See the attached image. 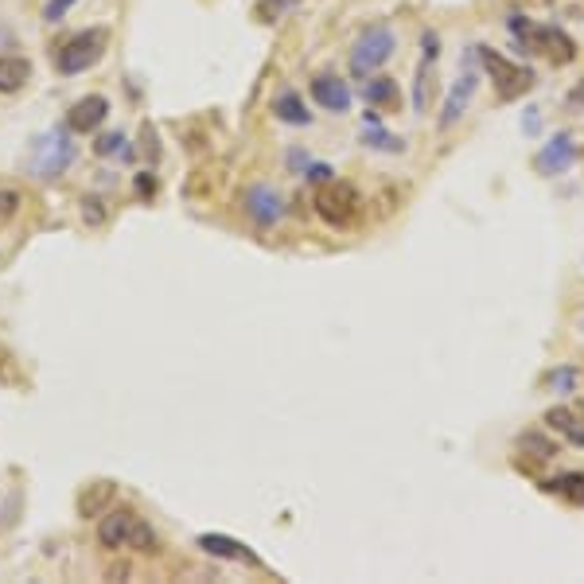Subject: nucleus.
Listing matches in <instances>:
<instances>
[{
	"instance_id": "obj_1",
	"label": "nucleus",
	"mask_w": 584,
	"mask_h": 584,
	"mask_svg": "<svg viewBox=\"0 0 584 584\" xmlns=\"http://www.w3.org/2000/svg\"><path fill=\"white\" fill-rule=\"evenodd\" d=\"M78 156V145L71 137V125H59L51 133H39L32 141V152H28V168L36 172V180H59L67 176V168Z\"/></svg>"
},
{
	"instance_id": "obj_2",
	"label": "nucleus",
	"mask_w": 584,
	"mask_h": 584,
	"mask_svg": "<svg viewBox=\"0 0 584 584\" xmlns=\"http://www.w3.org/2000/svg\"><path fill=\"white\" fill-rule=\"evenodd\" d=\"M106 47H110V32L106 28H86V32H78V36H71L67 43H59L51 51L55 71L67 74V78L86 74L90 67H98L106 59Z\"/></svg>"
},
{
	"instance_id": "obj_3",
	"label": "nucleus",
	"mask_w": 584,
	"mask_h": 584,
	"mask_svg": "<svg viewBox=\"0 0 584 584\" xmlns=\"http://www.w3.org/2000/svg\"><path fill=\"white\" fill-rule=\"evenodd\" d=\"M98 542L106 549H137V553H148L156 549V534L141 514L133 511H106L98 518Z\"/></svg>"
},
{
	"instance_id": "obj_4",
	"label": "nucleus",
	"mask_w": 584,
	"mask_h": 584,
	"mask_svg": "<svg viewBox=\"0 0 584 584\" xmlns=\"http://www.w3.org/2000/svg\"><path fill=\"white\" fill-rule=\"evenodd\" d=\"M507 28H511V36L518 39L530 55H549L553 63H569V59L577 55V43L565 36L561 28H542V24H534L530 16H511Z\"/></svg>"
},
{
	"instance_id": "obj_5",
	"label": "nucleus",
	"mask_w": 584,
	"mask_h": 584,
	"mask_svg": "<svg viewBox=\"0 0 584 584\" xmlns=\"http://www.w3.org/2000/svg\"><path fill=\"white\" fill-rule=\"evenodd\" d=\"M398 51V36L390 24H370L363 36L351 47V74L355 78H370L374 71H382Z\"/></svg>"
},
{
	"instance_id": "obj_6",
	"label": "nucleus",
	"mask_w": 584,
	"mask_h": 584,
	"mask_svg": "<svg viewBox=\"0 0 584 584\" xmlns=\"http://www.w3.org/2000/svg\"><path fill=\"white\" fill-rule=\"evenodd\" d=\"M312 207H316V215L328 222V226H339V230H343V226H351V222L359 219L363 199H359V191H355L351 183L331 180V183H320V187H316Z\"/></svg>"
},
{
	"instance_id": "obj_7",
	"label": "nucleus",
	"mask_w": 584,
	"mask_h": 584,
	"mask_svg": "<svg viewBox=\"0 0 584 584\" xmlns=\"http://www.w3.org/2000/svg\"><path fill=\"white\" fill-rule=\"evenodd\" d=\"M475 59L483 63V71L491 74V82H495V90H499L503 102H511V98L526 94L534 86V71L530 67H518L511 59H503L499 51H491V47H475Z\"/></svg>"
},
{
	"instance_id": "obj_8",
	"label": "nucleus",
	"mask_w": 584,
	"mask_h": 584,
	"mask_svg": "<svg viewBox=\"0 0 584 584\" xmlns=\"http://www.w3.org/2000/svg\"><path fill=\"white\" fill-rule=\"evenodd\" d=\"M242 211H246V219L254 222L257 230H273L277 222L285 219V199L269 183H254L242 195Z\"/></svg>"
},
{
	"instance_id": "obj_9",
	"label": "nucleus",
	"mask_w": 584,
	"mask_h": 584,
	"mask_svg": "<svg viewBox=\"0 0 584 584\" xmlns=\"http://www.w3.org/2000/svg\"><path fill=\"white\" fill-rule=\"evenodd\" d=\"M472 59H475V51H472ZM472 59H468V67H464V74L456 78V86L448 90V98H444V110H440V129L448 133L464 113H468V106H472V98H475V90H479V74H475L472 67Z\"/></svg>"
},
{
	"instance_id": "obj_10",
	"label": "nucleus",
	"mask_w": 584,
	"mask_h": 584,
	"mask_svg": "<svg viewBox=\"0 0 584 584\" xmlns=\"http://www.w3.org/2000/svg\"><path fill=\"white\" fill-rule=\"evenodd\" d=\"M106 117H110V98L106 94H86L67 110V125H71V133H94V129H102Z\"/></svg>"
},
{
	"instance_id": "obj_11",
	"label": "nucleus",
	"mask_w": 584,
	"mask_h": 584,
	"mask_svg": "<svg viewBox=\"0 0 584 584\" xmlns=\"http://www.w3.org/2000/svg\"><path fill=\"white\" fill-rule=\"evenodd\" d=\"M308 90H312L316 106L335 113V117H343V113L351 110V86H347L343 78H335V74H316Z\"/></svg>"
},
{
	"instance_id": "obj_12",
	"label": "nucleus",
	"mask_w": 584,
	"mask_h": 584,
	"mask_svg": "<svg viewBox=\"0 0 584 584\" xmlns=\"http://www.w3.org/2000/svg\"><path fill=\"white\" fill-rule=\"evenodd\" d=\"M573 160H577V145H573V137H569V133H557V137L538 152L534 168H538L542 176H557V172H565Z\"/></svg>"
},
{
	"instance_id": "obj_13",
	"label": "nucleus",
	"mask_w": 584,
	"mask_h": 584,
	"mask_svg": "<svg viewBox=\"0 0 584 584\" xmlns=\"http://www.w3.org/2000/svg\"><path fill=\"white\" fill-rule=\"evenodd\" d=\"M195 546L203 549V553H211V557H222V561H246V565H261L254 549L242 546V542H234V538H226V534H199V542H195Z\"/></svg>"
},
{
	"instance_id": "obj_14",
	"label": "nucleus",
	"mask_w": 584,
	"mask_h": 584,
	"mask_svg": "<svg viewBox=\"0 0 584 584\" xmlns=\"http://www.w3.org/2000/svg\"><path fill=\"white\" fill-rule=\"evenodd\" d=\"M363 102L374 106V110H398L402 106V90H398L394 78L378 74V78H366L363 82Z\"/></svg>"
},
{
	"instance_id": "obj_15",
	"label": "nucleus",
	"mask_w": 584,
	"mask_h": 584,
	"mask_svg": "<svg viewBox=\"0 0 584 584\" xmlns=\"http://www.w3.org/2000/svg\"><path fill=\"white\" fill-rule=\"evenodd\" d=\"M28 78H32V63L24 55H0V94L24 90Z\"/></svg>"
},
{
	"instance_id": "obj_16",
	"label": "nucleus",
	"mask_w": 584,
	"mask_h": 584,
	"mask_svg": "<svg viewBox=\"0 0 584 584\" xmlns=\"http://www.w3.org/2000/svg\"><path fill=\"white\" fill-rule=\"evenodd\" d=\"M546 495H557L565 503H584V472H561L553 479H542L538 483Z\"/></svg>"
},
{
	"instance_id": "obj_17",
	"label": "nucleus",
	"mask_w": 584,
	"mask_h": 584,
	"mask_svg": "<svg viewBox=\"0 0 584 584\" xmlns=\"http://www.w3.org/2000/svg\"><path fill=\"white\" fill-rule=\"evenodd\" d=\"M113 495H117V487L106 483V479H102V483H94V487H86V491H82V499H78V514H82V518H102L106 507L113 503Z\"/></svg>"
},
{
	"instance_id": "obj_18",
	"label": "nucleus",
	"mask_w": 584,
	"mask_h": 584,
	"mask_svg": "<svg viewBox=\"0 0 584 584\" xmlns=\"http://www.w3.org/2000/svg\"><path fill=\"white\" fill-rule=\"evenodd\" d=\"M273 113H277V121H285V125H312V113H308L304 98H300L296 90L277 94V98H273Z\"/></svg>"
},
{
	"instance_id": "obj_19",
	"label": "nucleus",
	"mask_w": 584,
	"mask_h": 584,
	"mask_svg": "<svg viewBox=\"0 0 584 584\" xmlns=\"http://www.w3.org/2000/svg\"><path fill=\"white\" fill-rule=\"evenodd\" d=\"M546 425H553V429L569 440V444L584 448V425H581V417H577L573 409H565V405H553V409L546 413Z\"/></svg>"
},
{
	"instance_id": "obj_20",
	"label": "nucleus",
	"mask_w": 584,
	"mask_h": 584,
	"mask_svg": "<svg viewBox=\"0 0 584 584\" xmlns=\"http://www.w3.org/2000/svg\"><path fill=\"white\" fill-rule=\"evenodd\" d=\"M518 452H522V456H530L534 464H549V460L557 456V440H549L546 433L530 429V433H522V437H518Z\"/></svg>"
},
{
	"instance_id": "obj_21",
	"label": "nucleus",
	"mask_w": 584,
	"mask_h": 584,
	"mask_svg": "<svg viewBox=\"0 0 584 584\" xmlns=\"http://www.w3.org/2000/svg\"><path fill=\"white\" fill-rule=\"evenodd\" d=\"M363 145L374 148V152H402L405 141L394 137V133H386L382 125H363Z\"/></svg>"
},
{
	"instance_id": "obj_22",
	"label": "nucleus",
	"mask_w": 584,
	"mask_h": 584,
	"mask_svg": "<svg viewBox=\"0 0 584 584\" xmlns=\"http://www.w3.org/2000/svg\"><path fill=\"white\" fill-rule=\"evenodd\" d=\"M429 94H433V63H421V71H417V90H413V110L429 113Z\"/></svg>"
},
{
	"instance_id": "obj_23",
	"label": "nucleus",
	"mask_w": 584,
	"mask_h": 584,
	"mask_svg": "<svg viewBox=\"0 0 584 584\" xmlns=\"http://www.w3.org/2000/svg\"><path fill=\"white\" fill-rule=\"evenodd\" d=\"M98 156H129V148H125V133H102L98 137V145H94Z\"/></svg>"
},
{
	"instance_id": "obj_24",
	"label": "nucleus",
	"mask_w": 584,
	"mask_h": 584,
	"mask_svg": "<svg viewBox=\"0 0 584 584\" xmlns=\"http://www.w3.org/2000/svg\"><path fill=\"white\" fill-rule=\"evenodd\" d=\"M106 215H110V211H106V203H102V199H94V195H90V199H82V222H90V226H102V222H106Z\"/></svg>"
},
{
	"instance_id": "obj_25",
	"label": "nucleus",
	"mask_w": 584,
	"mask_h": 584,
	"mask_svg": "<svg viewBox=\"0 0 584 584\" xmlns=\"http://www.w3.org/2000/svg\"><path fill=\"white\" fill-rule=\"evenodd\" d=\"M577 378H581V370H577V366H565V370H553V374H549V386H553V390H573Z\"/></svg>"
},
{
	"instance_id": "obj_26",
	"label": "nucleus",
	"mask_w": 584,
	"mask_h": 584,
	"mask_svg": "<svg viewBox=\"0 0 584 584\" xmlns=\"http://www.w3.org/2000/svg\"><path fill=\"white\" fill-rule=\"evenodd\" d=\"M71 8H74V0H47V4H43V20H47V24H59Z\"/></svg>"
},
{
	"instance_id": "obj_27",
	"label": "nucleus",
	"mask_w": 584,
	"mask_h": 584,
	"mask_svg": "<svg viewBox=\"0 0 584 584\" xmlns=\"http://www.w3.org/2000/svg\"><path fill=\"white\" fill-rule=\"evenodd\" d=\"M304 180L312 183V187L331 183V180H335V168H331V164H308V168H304Z\"/></svg>"
},
{
	"instance_id": "obj_28",
	"label": "nucleus",
	"mask_w": 584,
	"mask_h": 584,
	"mask_svg": "<svg viewBox=\"0 0 584 584\" xmlns=\"http://www.w3.org/2000/svg\"><path fill=\"white\" fill-rule=\"evenodd\" d=\"M440 55V36L437 32H425L421 36V63H437Z\"/></svg>"
},
{
	"instance_id": "obj_29",
	"label": "nucleus",
	"mask_w": 584,
	"mask_h": 584,
	"mask_svg": "<svg viewBox=\"0 0 584 584\" xmlns=\"http://www.w3.org/2000/svg\"><path fill=\"white\" fill-rule=\"evenodd\" d=\"M152 191H156V176H152V172H141V176H137V195H141V199H152Z\"/></svg>"
},
{
	"instance_id": "obj_30",
	"label": "nucleus",
	"mask_w": 584,
	"mask_h": 584,
	"mask_svg": "<svg viewBox=\"0 0 584 584\" xmlns=\"http://www.w3.org/2000/svg\"><path fill=\"white\" fill-rule=\"evenodd\" d=\"M312 160H308V152H300V148H292L289 152V168L292 172H300V168H308Z\"/></svg>"
},
{
	"instance_id": "obj_31",
	"label": "nucleus",
	"mask_w": 584,
	"mask_h": 584,
	"mask_svg": "<svg viewBox=\"0 0 584 584\" xmlns=\"http://www.w3.org/2000/svg\"><path fill=\"white\" fill-rule=\"evenodd\" d=\"M569 106H577V110H584V82L569 94Z\"/></svg>"
}]
</instances>
